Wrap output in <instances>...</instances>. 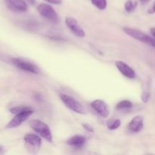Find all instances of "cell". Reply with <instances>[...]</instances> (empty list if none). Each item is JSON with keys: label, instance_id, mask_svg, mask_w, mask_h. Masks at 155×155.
I'll use <instances>...</instances> for the list:
<instances>
[{"label": "cell", "instance_id": "obj_19", "mask_svg": "<svg viewBox=\"0 0 155 155\" xmlns=\"http://www.w3.org/2000/svg\"><path fill=\"white\" fill-rule=\"evenodd\" d=\"M148 98H149V93L148 92H143L142 95V99L143 100L144 102H147L148 101Z\"/></svg>", "mask_w": 155, "mask_h": 155}, {"label": "cell", "instance_id": "obj_25", "mask_svg": "<svg viewBox=\"0 0 155 155\" xmlns=\"http://www.w3.org/2000/svg\"><path fill=\"white\" fill-rule=\"evenodd\" d=\"M139 1H140V2L142 3V4H145V3L148 2L150 0H139Z\"/></svg>", "mask_w": 155, "mask_h": 155}, {"label": "cell", "instance_id": "obj_8", "mask_svg": "<svg viewBox=\"0 0 155 155\" xmlns=\"http://www.w3.org/2000/svg\"><path fill=\"white\" fill-rule=\"evenodd\" d=\"M65 24L69 30L74 33L75 36L78 37H84L86 36L84 30H83L80 24H78L77 21L73 18H66L65 19Z\"/></svg>", "mask_w": 155, "mask_h": 155}, {"label": "cell", "instance_id": "obj_9", "mask_svg": "<svg viewBox=\"0 0 155 155\" xmlns=\"http://www.w3.org/2000/svg\"><path fill=\"white\" fill-rule=\"evenodd\" d=\"M92 107L97 112L98 115L102 117H107L110 114V109L105 101L101 99L94 100L91 104Z\"/></svg>", "mask_w": 155, "mask_h": 155}, {"label": "cell", "instance_id": "obj_17", "mask_svg": "<svg viewBox=\"0 0 155 155\" xmlns=\"http://www.w3.org/2000/svg\"><path fill=\"white\" fill-rule=\"evenodd\" d=\"M107 128L110 130H117V128H119V127L120 126V120L118 119L117 120H109L107 123Z\"/></svg>", "mask_w": 155, "mask_h": 155}, {"label": "cell", "instance_id": "obj_2", "mask_svg": "<svg viewBox=\"0 0 155 155\" xmlns=\"http://www.w3.org/2000/svg\"><path fill=\"white\" fill-rule=\"evenodd\" d=\"M123 30H124V33H125L126 34L131 36L133 39H137V40L144 42V43L147 44V45H148L149 46L155 48L154 38H152L151 36H149L148 35L144 33L143 32L136 30V29L130 28V27H124Z\"/></svg>", "mask_w": 155, "mask_h": 155}, {"label": "cell", "instance_id": "obj_11", "mask_svg": "<svg viewBox=\"0 0 155 155\" xmlns=\"http://www.w3.org/2000/svg\"><path fill=\"white\" fill-rule=\"evenodd\" d=\"M144 127V118L141 115L133 117L129 124L128 129L131 133H139L142 131Z\"/></svg>", "mask_w": 155, "mask_h": 155}, {"label": "cell", "instance_id": "obj_12", "mask_svg": "<svg viewBox=\"0 0 155 155\" xmlns=\"http://www.w3.org/2000/svg\"><path fill=\"white\" fill-rule=\"evenodd\" d=\"M116 67L124 77L129 79H134L136 77V73L133 71V68H130L128 64L124 62L117 61H116Z\"/></svg>", "mask_w": 155, "mask_h": 155}, {"label": "cell", "instance_id": "obj_5", "mask_svg": "<svg viewBox=\"0 0 155 155\" xmlns=\"http://www.w3.org/2000/svg\"><path fill=\"white\" fill-rule=\"evenodd\" d=\"M37 10L41 16L52 23L58 21V15L51 5L45 3H41L38 5Z\"/></svg>", "mask_w": 155, "mask_h": 155}, {"label": "cell", "instance_id": "obj_15", "mask_svg": "<svg viewBox=\"0 0 155 155\" xmlns=\"http://www.w3.org/2000/svg\"><path fill=\"white\" fill-rule=\"evenodd\" d=\"M133 107V103L128 100H123L120 101L116 106V108L117 110H125V109L131 108Z\"/></svg>", "mask_w": 155, "mask_h": 155}, {"label": "cell", "instance_id": "obj_24", "mask_svg": "<svg viewBox=\"0 0 155 155\" xmlns=\"http://www.w3.org/2000/svg\"><path fill=\"white\" fill-rule=\"evenodd\" d=\"M35 1H36V0H27V2H29V3H30V4H31V5L34 4Z\"/></svg>", "mask_w": 155, "mask_h": 155}, {"label": "cell", "instance_id": "obj_7", "mask_svg": "<svg viewBox=\"0 0 155 155\" xmlns=\"http://www.w3.org/2000/svg\"><path fill=\"white\" fill-rule=\"evenodd\" d=\"M33 113V110L31 109H29V110H24V111L20 112V113L17 114L15 116V117L12 120L9 121L8 124L6 125L5 128L6 129H14L16 128V127L21 126V124L23 122L26 120L30 115H32V114Z\"/></svg>", "mask_w": 155, "mask_h": 155}, {"label": "cell", "instance_id": "obj_23", "mask_svg": "<svg viewBox=\"0 0 155 155\" xmlns=\"http://www.w3.org/2000/svg\"><path fill=\"white\" fill-rule=\"evenodd\" d=\"M150 31H151V35L153 36V37L155 39V27H152V28L150 30Z\"/></svg>", "mask_w": 155, "mask_h": 155}, {"label": "cell", "instance_id": "obj_16", "mask_svg": "<svg viewBox=\"0 0 155 155\" xmlns=\"http://www.w3.org/2000/svg\"><path fill=\"white\" fill-rule=\"evenodd\" d=\"M92 3L99 10H104L107 7V0H91Z\"/></svg>", "mask_w": 155, "mask_h": 155}, {"label": "cell", "instance_id": "obj_4", "mask_svg": "<svg viewBox=\"0 0 155 155\" xmlns=\"http://www.w3.org/2000/svg\"><path fill=\"white\" fill-rule=\"evenodd\" d=\"M26 148L32 154H36L39 151L42 145L41 138L37 135L33 133H28L24 138Z\"/></svg>", "mask_w": 155, "mask_h": 155}, {"label": "cell", "instance_id": "obj_6", "mask_svg": "<svg viewBox=\"0 0 155 155\" xmlns=\"http://www.w3.org/2000/svg\"><path fill=\"white\" fill-rule=\"evenodd\" d=\"M11 61H12V63L16 68H19V69L22 70V71L36 74L40 73L39 68L36 65H35L34 64L31 63V62L28 61L24 60V59L19 58H13Z\"/></svg>", "mask_w": 155, "mask_h": 155}, {"label": "cell", "instance_id": "obj_10", "mask_svg": "<svg viewBox=\"0 0 155 155\" xmlns=\"http://www.w3.org/2000/svg\"><path fill=\"white\" fill-rule=\"evenodd\" d=\"M27 0H5L8 7L14 12H23L27 10Z\"/></svg>", "mask_w": 155, "mask_h": 155}, {"label": "cell", "instance_id": "obj_14", "mask_svg": "<svg viewBox=\"0 0 155 155\" xmlns=\"http://www.w3.org/2000/svg\"><path fill=\"white\" fill-rule=\"evenodd\" d=\"M138 5V2L136 0H127L124 4V8L126 12H132L135 11Z\"/></svg>", "mask_w": 155, "mask_h": 155}, {"label": "cell", "instance_id": "obj_13", "mask_svg": "<svg viewBox=\"0 0 155 155\" xmlns=\"http://www.w3.org/2000/svg\"><path fill=\"white\" fill-rule=\"evenodd\" d=\"M67 143L71 146L77 148H80L84 146L86 143V138L82 135H75L70 138Z\"/></svg>", "mask_w": 155, "mask_h": 155}, {"label": "cell", "instance_id": "obj_21", "mask_svg": "<svg viewBox=\"0 0 155 155\" xmlns=\"http://www.w3.org/2000/svg\"><path fill=\"white\" fill-rule=\"evenodd\" d=\"M48 2L51 3V4H54V5H60L61 4L62 0H45Z\"/></svg>", "mask_w": 155, "mask_h": 155}, {"label": "cell", "instance_id": "obj_18", "mask_svg": "<svg viewBox=\"0 0 155 155\" xmlns=\"http://www.w3.org/2000/svg\"><path fill=\"white\" fill-rule=\"evenodd\" d=\"M29 109H31V107H27V106H18V107H15L11 108L10 112L12 114H17L20 113V112L24 111V110H29Z\"/></svg>", "mask_w": 155, "mask_h": 155}, {"label": "cell", "instance_id": "obj_3", "mask_svg": "<svg viewBox=\"0 0 155 155\" xmlns=\"http://www.w3.org/2000/svg\"><path fill=\"white\" fill-rule=\"evenodd\" d=\"M60 98L61 99L62 102L68 108L71 109L73 111L76 113L80 114H86V110L82 105L80 102H79L77 99H75L73 97L70 95H66V94H61Z\"/></svg>", "mask_w": 155, "mask_h": 155}, {"label": "cell", "instance_id": "obj_1", "mask_svg": "<svg viewBox=\"0 0 155 155\" xmlns=\"http://www.w3.org/2000/svg\"><path fill=\"white\" fill-rule=\"evenodd\" d=\"M30 126L38 135L48 142H52V135L49 127L39 120H32L30 121Z\"/></svg>", "mask_w": 155, "mask_h": 155}, {"label": "cell", "instance_id": "obj_20", "mask_svg": "<svg viewBox=\"0 0 155 155\" xmlns=\"http://www.w3.org/2000/svg\"><path fill=\"white\" fill-rule=\"evenodd\" d=\"M83 127H84L85 129H86V130H87L88 132H90V133H92V132L94 131V130H93V128H92V127H91L90 125H89V124H83Z\"/></svg>", "mask_w": 155, "mask_h": 155}, {"label": "cell", "instance_id": "obj_22", "mask_svg": "<svg viewBox=\"0 0 155 155\" xmlns=\"http://www.w3.org/2000/svg\"><path fill=\"white\" fill-rule=\"evenodd\" d=\"M148 13L149 14H154L155 13V1H154V2L153 3L152 6H151V7L149 8V10H148Z\"/></svg>", "mask_w": 155, "mask_h": 155}]
</instances>
